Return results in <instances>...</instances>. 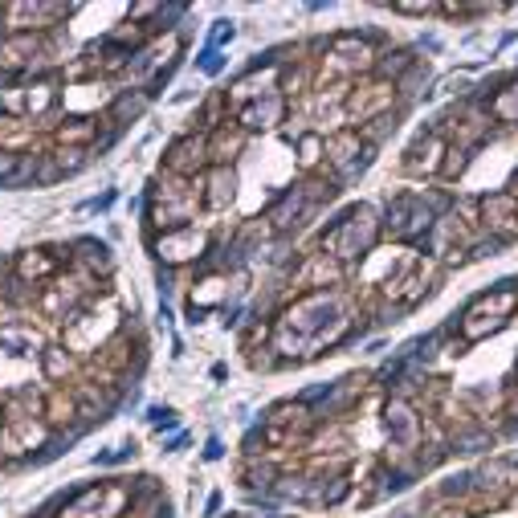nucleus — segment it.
<instances>
[{
  "label": "nucleus",
  "instance_id": "nucleus-4",
  "mask_svg": "<svg viewBox=\"0 0 518 518\" xmlns=\"http://www.w3.org/2000/svg\"><path fill=\"white\" fill-rule=\"evenodd\" d=\"M437 217H445V200H425V192H400L388 200V209L380 217V233L384 241L412 245L429 237Z\"/></svg>",
  "mask_w": 518,
  "mask_h": 518
},
{
  "label": "nucleus",
  "instance_id": "nucleus-20",
  "mask_svg": "<svg viewBox=\"0 0 518 518\" xmlns=\"http://www.w3.org/2000/svg\"><path fill=\"white\" fill-rule=\"evenodd\" d=\"M245 143H249V135L229 119L225 127H217V131L209 135V164H213V168H229L237 155L245 151Z\"/></svg>",
  "mask_w": 518,
  "mask_h": 518
},
{
  "label": "nucleus",
  "instance_id": "nucleus-3",
  "mask_svg": "<svg viewBox=\"0 0 518 518\" xmlns=\"http://www.w3.org/2000/svg\"><path fill=\"white\" fill-rule=\"evenodd\" d=\"M0 417H5V421H0V457L13 461V465H25L29 457H37L49 441H54V429H49V421L37 417V412L21 396H13Z\"/></svg>",
  "mask_w": 518,
  "mask_h": 518
},
{
  "label": "nucleus",
  "instance_id": "nucleus-7",
  "mask_svg": "<svg viewBox=\"0 0 518 518\" xmlns=\"http://www.w3.org/2000/svg\"><path fill=\"white\" fill-rule=\"evenodd\" d=\"M78 13V5H58V0H13V5H0V25H5V37L17 33H54L62 21H70Z\"/></svg>",
  "mask_w": 518,
  "mask_h": 518
},
{
  "label": "nucleus",
  "instance_id": "nucleus-8",
  "mask_svg": "<svg viewBox=\"0 0 518 518\" xmlns=\"http://www.w3.org/2000/svg\"><path fill=\"white\" fill-rule=\"evenodd\" d=\"M147 249L160 257V266H196L204 257L213 253V233L204 225H184V229H172V233H160V237H147Z\"/></svg>",
  "mask_w": 518,
  "mask_h": 518
},
{
  "label": "nucleus",
  "instance_id": "nucleus-29",
  "mask_svg": "<svg viewBox=\"0 0 518 518\" xmlns=\"http://www.w3.org/2000/svg\"><path fill=\"white\" fill-rule=\"evenodd\" d=\"M294 155H298V168L302 172H315L327 160V135L319 131H298L294 135Z\"/></svg>",
  "mask_w": 518,
  "mask_h": 518
},
{
  "label": "nucleus",
  "instance_id": "nucleus-21",
  "mask_svg": "<svg viewBox=\"0 0 518 518\" xmlns=\"http://www.w3.org/2000/svg\"><path fill=\"white\" fill-rule=\"evenodd\" d=\"M74 245V257L82 262V270L90 278H111L115 274V257H111V245L107 241H98V237H78L70 241Z\"/></svg>",
  "mask_w": 518,
  "mask_h": 518
},
{
  "label": "nucleus",
  "instance_id": "nucleus-13",
  "mask_svg": "<svg viewBox=\"0 0 518 518\" xmlns=\"http://www.w3.org/2000/svg\"><path fill=\"white\" fill-rule=\"evenodd\" d=\"M445 155H449V139L437 127L421 131L417 139L408 143V151H404V172L408 176H437L445 168Z\"/></svg>",
  "mask_w": 518,
  "mask_h": 518
},
{
  "label": "nucleus",
  "instance_id": "nucleus-33",
  "mask_svg": "<svg viewBox=\"0 0 518 518\" xmlns=\"http://www.w3.org/2000/svg\"><path fill=\"white\" fill-rule=\"evenodd\" d=\"M347 494H351V478H347V474L319 478V502H315V510H323V506H339Z\"/></svg>",
  "mask_w": 518,
  "mask_h": 518
},
{
  "label": "nucleus",
  "instance_id": "nucleus-25",
  "mask_svg": "<svg viewBox=\"0 0 518 518\" xmlns=\"http://www.w3.org/2000/svg\"><path fill=\"white\" fill-rule=\"evenodd\" d=\"M37 127L29 119H13V115H0V151L5 155H29L37 151Z\"/></svg>",
  "mask_w": 518,
  "mask_h": 518
},
{
  "label": "nucleus",
  "instance_id": "nucleus-12",
  "mask_svg": "<svg viewBox=\"0 0 518 518\" xmlns=\"http://www.w3.org/2000/svg\"><path fill=\"white\" fill-rule=\"evenodd\" d=\"M343 278H347V266H339L335 257H327V253L319 249V253H310L306 262L290 274V290H294V294H315V290L343 286Z\"/></svg>",
  "mask_w": 518,
  "mask_h": 518
},
{
  "label": "nucleus",
  "instance_id": "nucleus-15",
  "mask_svg": "<svg viewBox=\"0 0 518 518\" xmlns=\"http://www.w3.org/2000/svg\"><path fill=\"white\" fill-rule=\"evenodd\" d=\"M286 94L278 90V94H266V98H257V102H249V107H241L237 115H233V123L245 131V135H257V131H274L278 123H286Z\"/></svg>",
  "mask_w": 518,
  "mask_h": 518
},
{
  "label": "nucleus",
  "instance_id": "nucleus-43",
  "mask_svg": "<svg viewBox=\"0 0 518 518\" xmlns=\"http://www.w3.org/2000/svg\"><path fill=\"white\" fill-rule=\"evenodd\" d=\"M221 457H225L221 437H209V445H204V461H221Z\"/></svg>",
  "mask_w": 518,
  "mask_h": 518
},
{
  "label": "nucleus",
  "instance_id": "nucleus-39",
  "mask_svg": "<svg viewBox=\"0 0 518 518\" xmlns=\"http://www.w3.org/2000/svg\"><path fill=\"white\" fill-rule=\"evenodd\" d=\"M147 425H151V429H176V412L155 404V408H147Z\"/></svg>",
  "mask_w": 518,
  "mask_h": 518
},
{
  "label": "nucleus",
  "instance_id": "nucleus-36",
  "mask_svg": "<svg viewBox=\"0 0 518 518\" xmlns=\"http://www.w3.org/2000/svg\"><path fill=\"white\" fill-rule=\"evenodd\" d=\"M225 66H229V62H225L221 49H209V45H204L200 54H196V70H200L204 78H221V74H225Z\"/></svg>",
  "mask_w": 518,
  "mask_h": 518
},
{
  "label": "nucleus",
  "instance_id": "nucleus-23",
  "mask_svg": "<svg viewBox=\"0 0 518 518\" xmlns=\"http://www.w3.org/2000/svg\"><path fill=\"white\" fill-rule=\"evenodd\" d=\"M41 417L49 421V429H74L78 425V396H74V388H62V384H54V388H49L45 392V412H41Z\"/></svg>",
  "mask_w": 518,
  "mask_h": 518
},
{
  "label": "nucleus",
  "instance_id": "nucleus-10",
  "mask_svg": "<svg viewBox=\"0 0 518 518\" xmlns=\"http://www.w3.org/2000/svg\"><path fill=\"white\" fill-rule=\"evenodd\" d=\"M209 135H196V131H184L168 143L164 151V176H176V180H200L209 172Z\"/></svg>",
  "mask_w": 518,
  "mask_h": 518
},
{
  "label": "nucleus",
  "instance_id": "nucleus-18",
  "mask_svg": "<svg viewBox=\"0 0 518 518\" xmlns=\"http://www.w3.org/2000/svg\"><path fill=\"white\" fill-rule=\"evenodd\" d=\"M196 184H200V200L209 213H225L237 200V172L233 168H209Z\"/></svg>",
  "mask_w": 518,
  "mask_h": 518
},
{
  "label": "nucleus",
  "instance_id": "nucleus-41",
  "mask_svg": "<svg viewBox=\"0 0 518 518\" xmlns=\"http://www.w3.org/2000/svg\"><path fill=\"white\" fill-rule=\"evenodd\" d=\"M17 168H21V155H5V151H0V188L17 176Z\"/></svg>",
  "mask_w": 518,
  "mask_h": 518
},
{
  "label": "nucleus",
  "instance_id": "nucleus-9",
  "mask_svg": "<svg viewBox=\"0 0 518 518\" xmlns=\"http://www.w3.org/2000/svg\"><path fill=\"white\" fill-rule=\"evenodd\" d=\"M376 151H380V147L364 143V135L351 131V127L331 131V135H327V164L335 168V184L343 188V184H351L355 176H364V172L372 168V160H376Z\"/></svg>",
  "mask_w": 518,
  "mask_h": 518
},
{
  "label": "nucleus",
  "instance_id": "nucleus-31",
  "mask_svg": "<svg viewBox=\"0 0 518 518\" xmlns=\"http://www.w3.org/2000/svg\"><path fill=\"white\" fill-rule=\"evenodd\" d=\"M494 119H502V123H510V127H518V78H510L494 98H490V107H486Z\"/></svg>",
  "mask_w": 518,
  "mask_h": 518
},
{
  "label": "nucleus",
  "instance_id": "nucleus-17",
  "mask_svg": "<svg viewBox=\"0 0 518 518\" xmlns=\"http://www.w3.org/2000/svg\"><path fill=\"white\" fill-rule=\"evenodd\" d=\"M482 221L498 241H514L518 237V196L514 192L482 196Z\"/></svg>",
  "mask_w": 518,
  "mask_h": 518
},
{
  "label": "nucleus",
  "instance_id": "nucleus-24",
  "mask_svg": "<svg viewBox=\"0 0 518 518\" xmlns=\"http://www.w3.org/2000/svg\"><path fill=\"white\" fill-rule=\"evenodd\" d=\"M107 127V123H98V119H90V115H70V119H62L58 127H54V139L62 143V147H94L98 143V131Z\"/></svg>",
  "mask_w": 518,
  "mask_h": 518
},
{
  "label": "nucleus",
  "instance_id": "nucleus-45",
  "mask_svg": "<svg viewBox=\"0 0 518 518\" xmlns=\"http://www.w3.org/2000/svg\"><path fill=\"white\" fill-rule=\"evenodd\" d=\"M184 441H188V437H184V433H176V437H172V441H168V445H164V449H168V453H176V449H180V445H184Z\"/></svg>",
  "mask_w": 518,
  "mask_h": 518
},
{
  "label": "nucleus",
  "instance_id": "nucleus-16",
  "mask_svg": "<svg viewBox=\"0 0 518 518\" xmlns=\"http://www.w3.org/2000/svg\"><path fill=\"white\" fill-rule=\"evenodd\" d=\"M465 245H470V237H465V221H457V213L437 217L433 229H429V237H425L429 257H445V262H461Z\"/></svg>",
  "mask_w": 518,
  "mask_h": 518
},
{
  "label": "nucleus",
  "instance_id": "nucleus-30",
  "mask_svg": "<svg viewBox=\"0 0 518 518\" xmlns=\"http://www.w3.org/2000/svg\"><path fill=\"white\" fill-rule=\"evenodd\" d=\"M37 372H41L45 380H66V376L74 372V355H70L62 343H45V351H41V359H37Z\"/></svg>",
  "mask_w": 518,
  "mask_h": 518
},
{
  "label": "nucleus",
  "instance_id": "nucleus-46",
  "mask_svg": "<svg viewBox=\"0 0 518 518\" xmlns=\"http://www.w3.org/2000/svg\"><path fill=\"white\" fill-rule=\"evenodd\" d=\"M437 518H470V514H461V510H445V514H437Z\"/></svg>",
  "mask_w": 518,
  "mask_h": 518
},
{
  "label": "nucleus",
  "instance_id": "nucleus-38",
  "mask_svg": "<svg viewBox=\"0 0 518 518\" xmlns=\"http://www.w3.org/2000/svg\"><path fill=\"white\" fill-rule=\"evenodd\" d=\"M237 37V25L229 21V17H221V21H213V29H209V49H221V45H229Z\"/></svg>",
  "mask_w": 518,
  "mask_h": 518
},
{
  "label": "nucleus",
  "instance_id": "nucleus-1",
  "mask_svg": "<svg viewBox=\"0 0 518 518\" xmlns=\"http://www.w3.org/2000/svg\"><path fill=\"white\" fill-rule=\"evenodd\" d=\"M274 351L286 364H310L319 355H331L335 347H347L355 339V319L351 302L339 290H315L298 294L294 302L282 306V315L270 335Z\"/></svg>",
  "mask_w": 518,
  "mask_h": 518
},
{
  "label": "nucleus",
  "instance_id": "nucleus-42",
  "mask_svg": "<svg viewBox=\"0 0 518 518\" xmlns=\"http://www.w3.org/2000/svg\"><path fill=\"white\" fill-rule=\"evenodd\" d=\"M111 204H115V192H102V196L86 200V204H82V209H90V213H107V209H111Z\"/></svg>",
  "mask_w": 518,
  "mask_h": 518
},
{
  "label": "nucleus",
  "instance_id": "nucleus-44",
  "mask_svg": "<svg viewBox=\"0 0 518 518\" xmlns=\"http://www.w3.org/2000/svg\"><path fill=\"white\" fill-rule=\"evenodd\" d=\"M221 514V494H209V506H204V518H217Z\"/></svg>",
  "mask_w": 518,
  "mask_h": 518
},
{
  "label": "nucleus",
  "instance_id": "nucleus-22",
  "mask_svg": "<svg viewBox=\"0 0 518 518\" xmlns=\"http://www.w3.org/2000/svg\"><path fill=\"white\" fill-rule=\"evenodd\" d=\"M266 429H298V433H310L315 429V412H310L302 400H278L266 408Z\"/></svg>",
  "mask_w": 518,
  "mask_h": 518
},
{
  "label": "nucleus",
  "instance_id": "nucleus-35",
  "mask_svg": "<svg viewBox=\"0 0 518 518\" xmlns=\"http://www.w3.org/2000/svg\"><path fill=\"white\" fill-rule=\"evenodd\" d=\"M441 498H474V470H461V474H449L441 482Z\"/></svg>",
  "mask_w": 518,
  "mask_h": 518
},
{
  "label": "nucleus",
  "instance_id": "nucleus-27",
  "mask_svg": "<svg viewBox=\"0 0 518 518\" xmlns=\"http://www.w3.org/2000/svg\"><path fill=\"white\" fill-rule=\"evenodd\" d=\"M229 123V94L225 90H209V98L196 107V115H192V131L196 135H204V131H217V127H225Z\"/></svg>",
  "mask_w": 518,
  "mask_h": 518
},
{
  "label": "nucleus",
  "instance_id": "nucleus-6",
  "mask_svg": "<svg viewBox=\"0 0 518 518\" xmlns=\"http://www.w3.org/2000/svg\"><path fill=\"white\" fill-rule=\"evenodd\" d=\"M115 331V306H102L98 310V298H90L78 315L66 323V331H62V347L70 351V355H98L102 347H107L111 335Z\"/></svg>",
  "mask_w": 518,
  "mask_h": 518
},
{
  "label": "nucleus",
  "instance_id": "nucleus-37",
  "mask_svg": "<svg viewBox=\"0 0 518 518\" xmlns=\"http://www.w3.org/2000/svg\"><path fill=\"white\" fill-rule=\"evenodd\" d=\"M465 168H470V151L449 143V155H445V168H441V176H445V180H457Z\"/></svg>",
  "mask_w": 518,
  "mask_h": 518
},
{
  "label": "nucleus",
  "instance_id": "nucleus-2",
  "mask_svg": "<svg viewBox=\"0 0 518 518\" xmlns=\"http://www.w3.org/2000/svg\"><path fill=\"white\" fill-rule=\"evenodd\" d=\"M384 241L380 233V213L372 209V204H351L347 213H339L331 221V229L319 237V249L327 257H335L339 266H355V262H364V257L376 253V245Z\"/></svg>",
  "mask_w": 518,
  "mask_h": 518
},
{
  "label": "nucleus",
  "instance_id": "nucleus-5",
  "mask_svg": "<svg viewBox=\"0 0 518 518\" xmlns=\"http://www.w3.org/2000/svg\"><path fill=\"white\" fill-rule=\"evenodd\" d=\"M396 98H400L396 82H384V78H376V74H368L364 82H351V90H347V98H343V123H347L351 131H355V127H368V123L392 115Z\"/></svg>",
  "mask_w": 518,
  "mask_h": 518
},
{
  "label": "nucleus",
  "instance_id": "nucleus-14",
  "mask_svg": "<svg viewBox=\"0 0 518 518\" xmlns=\"http://www.w3.org/2000/svg\"><path fill=\"white\" fill-rule=\"evenodd\" d=\"M278 78H282V62H253L229 90V102L241 111L249 107V102L257 98H266V94H278Z\"/></svg>",
  "mask_w": 518,
  "mask_h": 518
},
{
  "label": "nucleus",
  "instance_id": "nucleus-26",
  "mask_svg": "<svg viewBox=\"0 0 518 518\" xmlns=\"http://www.w3.org/2000/svg\"><path fill=\"white\" fill-rule=\"evenodd\" d=\"M506 323L502 319H494L490 310H482V306H465L461 310V319H457V331H461V343H478V339H490V335H498Z\"/></svg>",
  "mask_w": 518,
  "mask_h": 518
},
{
  "label": "nucleus",
  "instance_id": "nucleus-40",
  "mask_svg": "<svg viewBox=\"0 0 518 518\" xmlns=\"http://www.w3.org/2000/svg\"><path fill=\"white\" fill-rule=\"evenodd\" d=\"M441 5H429V0H425V5H408V0H396V5H392V13H404V17H429V13H437Z\"/></svg>",
  "mask_w": 518,
  "mask_h": 518
},
{
  "label": "nucleus",
  "instance_id": "nucleus-19",
  "mask_svg": "<svg viewBox=\"0 0 518 518\" xmlns=\"http://www.w3.org/2000/svg\"><path fill=\"white\" fill-rule=\"evenodd\" d=\"M0 351L9 355V364H33V359H41L45 343L37 339L33 327L25 323H9V327H0Z\"/></svg>",
  "mask_w": 518,
  "mask_h": 518
},
{
  "label": "nucleus",
  "instance_id": "nucleus-32",
  "mask_svg": "<svg viewBox=\"0 0 518 518\" xmlns=\"http://www.w3.org/2000/svg\"><path fill=\"white\" fill-rule=\"evenodd\" d=\"M282 482V474L274 470L270 461H257V457H249V465L241 470V486L245 490H274Z\"/></svg>",
  "mask_w": 518,
  "mask_h": 518
},
{
  "label": "nucleus",
  "instance_id": "nucleus-34",
  "mask_svg": "<svg viewBox=\"0 0 518 518\" xmlns=\"http://www.w3.org/2000/svg\"><path fill=\"white\" fill-rule=\"evenodd\" d=\"M54 160H58L62 176H78L82 168H90V151H86V147H58Z\"/></svg>",
  "mask_w": 518,
  "mask_h": 518
},
{
  "label": "nucleus",
  "instance_id": "nucleus-11",
  "mask_svg": "<svg viewBox=\"0 0 518 518\" xmlns=\"http://www.w3.org/2000/svg\"><path fill=\"white\" fill-rule=\"evenodd\" d=\"M384 429L392 437V449H400V453L421 449V441H425V421L408 396H392L384 404Z\"/></svg>",
  "mask_w": 518,
  "mask_h": 518
},
{
  "label": "nucleus",
  "instance_id": "nucleus-28",
  "mask_svg": "<svg viewBox=\"0 0 518 518\" xmlns=\"http://www.w3.org/2000/svg\"><path fill=\"white\" fill-rule=\"evenodd\" d=\"M147 94L143 90H119L115 94V102H111V107H107V123L111 127H127V123H135L143 111H147Z\"/></svg>",
  "mask_w": 518,
  "mask_h": 518
}]
</instances>
